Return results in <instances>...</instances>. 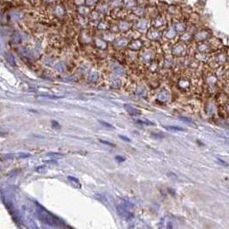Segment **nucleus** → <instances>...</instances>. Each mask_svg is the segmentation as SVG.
Masks as SVG:
<instances>
[{
  "label": "nucleus",
  "mask_w": 229,
  "mask_h": 229,
  "mask_svg": "<svg viewBox=\"0 0 229 229\" xmlns=\"http://www.w3.org/2000/svg\"><path fill=\"white\" fill-rule=\"evenodd\" d=\"M218 160H219V162L220 163V164H222V165H225V166H227V163H225L223 160H221V159H220V158H218Z\"/></svg>",
  "instance_id": "obj_30"
},
{
  "label": "nucleus",
  "mask_w": 229,
  "mask_h": 229,
  "mask_svg": "<svg viewBox=\"0 0 229 229\" xmlns=\"http://www.w3.org/2000/svg\"><path fill=\"white\" fill-rule=\"evenodd\" d=\"M137 27L139 29H145L147 27V22L146 20H140L139 21V23L137 24Z\"/></svg>",
  "instance_id": "obj_10"
},
{
  "label": "nucleus",
  "mask_w": 229,
  "mask_h": 229,
  "mask_svg": "<svg viewBox=\"0 0 229 229\" xmlns=\"http://www.w3.org/2000/svg\"><path fill=\"white\" fill-rule=\"evenodd\" d=\"M23 16H24L23 13L20 11H17V10H15L13 12H11V14H10V16L13 20H19L20 18L23 17Z\"/></svg>",
  "instance_id": "obj_5"
},
{
  "label": "nucleus",
  "mask_w": 229,
  "mask_h": 229,
  "mask_svg": "<svg viewBox=\"0 0 229 229\" xmlns=\"http://www.w3.org/2000/svg\"><path fill=\"white\" fill-rule=\"evenodd\" d=\"M177 27H179V28H177V29H178V30H183V29H184V28H183V24H177Z\"/></svg>",
  "instance_id": "obj_28"
},
{
  "label": "nucleus",
  "mask_w": 229,
  "mask_h": 229,
  "mask_svg": "<svg viewBox=\"0 0 229 229\" xmlns=\"http://www.w3.org/2000/svg\"><path fill=\"white\" fill-rule=\"evenodd\" d=\"M152 136L153 137H155V138H158V139H162L164 138V135H159V134H152Z\"/></svg>",
  "instance_id": "obj_26"
},
{
  "label": "nucleus",
  "mask_w": 229,
  "mask_h": 229,
  "mask_svg": "<svg viewBox=\"0 0 229 229\" xmlns=\"http://www.w3.org/2000/svg\"><path fill=\"white\" fill-rule=\"evenodd\" d=\"M120 28H121V29H122V30H127L129 28V24L126 23V22H122L120 24Z\"/></svg>",
  "instance_id": "obj_14"
},
{
  "label": "nucleus",
  "mask_w": 229,
  "mask_h": 229,
  "mask_svg": "<svg viewBox=\"0 0 229 229\" xmlns=\"http://www.w3.org/2000/svg\"><path fill=\"white\" fill-rule=\"evenodd\" d=\"M122 5V2L120 1V0H113L112 2H111V6L112 7H119L120 5Z\"/></svg>",
  "instance_id": "obj_16"
},
{
  "label": "nucleus",
  "mask_w": 229,
  "mask_h": 229,
  "mask_svg": "<svg viewBox=\"0 0 229 229\" xmlns=\"http://www.w3.org/2000/svg\"><path fill=\"white\" fill-rule=\"evenodd\" d=\"M119 137L122 140H125V141H127V142H130L131 140H130V139H129L128 137H126V136H122V135H119Z\"/></svg>",
  "instance_id": "obj_24"
},
{
  "label": "nucleus",
  "mask_w": 229,
  "mask_h": 229,
  "mask_svg": "<svg viewBox=\"0 0 229 229\" xmlns=\"http://www.w3.org/2000/svg\"><path fill=\"white\" fill-rule=\"evenodd\" d=\"M137 122H139V123H141V124H144V125H154L153 122H149V121H141V120H139V121H137Z\"/></svg>",
  "instance_id": "obj_18"
},
{
  "label": "nucleus",
  "mask_w": 229,
  "mask_h": 229,
  "mask_svg": "<svg viewBox=\"0 0 229 229\" xmlns=\"http://www.w3.org/2000/svg\"><path fill=\"white\" fill-rule=\"evenodd\" d=\"M46 163H48V164H56V161L55 160H47V161H45Z\"/></svg>",
  "instance_id": "obj_29"
},
{
  "label": "nucleus",
  "mask_w": 229,
  "mask_h": 229,
  "mask_svg": "<svg viewBox=\"0 0 229 229\" xmlns=\"http://www.w3.org/2000/svg\"><path fill=\"white\" fill-rule=\"evenodd\" d=\"M124 109L129 112V114H132V115H140V114H141L140 110H137V109H135V108L130 106V105L124 104Z\"/></svg>",
  "instance_id": "obj_2"
},
{
  "label": "nucleus",
  "mask_w": 229,
  "mask_h": 229,
  "mask_svg": "<svg viewBox=\"0 0 229 229\" xmlns=\"http://www.w3.org/2000/svg\"><path fill=\"white\" fill-rule=\"evenodd\" d=\"M165 129L168 130H173V131H184V129H181L179 127H176V126H166Z\"/></svg>",
  "instance_id": "obj_9"
},
{
  "label": "nucleus",
  "mask_w": 229,
  "mask_h": 229,
  "mask_svg": "<svg viewBox=\"0 0 229 229\" xmlns=\"http://www.w3.org/2000/svg\"><path fill=\"white\" fill-rule=\"evenodd\" d=\"M67 178H68V180H70V182L72 184H74V186L76 187V188H78V189L81 188V184H80V182H79V180L78 178L72 177V176H68Z\"/></svg>",
  "instance_id": "obj_4"
},
{
  "label": "nucleus",
  "mask_w": 229,
  "mask_h": 229,
  "mask_svg": "<svg viewBox=\"0 0 229 229\" xmlns=\"http://www.w3.org/2000/svg\"><path fill=\"white\" fill-rule=\"evenodd\" d=\"M114 159L116 160V161H118V162H123V161H125V158L123 157H122V156H119V155H117V156H115L114 157Z\"/></svg>",
  "instance_id": "obj_21"
},
{
  "label": "nucleus",
  "mask_w": 229,
  "mask_h": 229,
  "mask_svg": "<svg viewBox=\"0 0 229 229\" xmlns=\"http://www.w3.org/2000/svg\"><path fill=\"white\" fill-rule=\"evenodd\" d=\"M134 13L138 16H141L144 14V9L140 8V7H136L134 10Z\"/></svg>",
  "instance_id": "obj_8"
},
{
  "label": "nucleus",
  "mask_w": 229,
  "mask_h": 229,
  "mask_svg": "<svg viewBox=\"0 0 229 229\" xmlns=\"http://www.w3.org/2000/svg\"><path fill=\"white\" fill-rule=\"evenodd\" d=\"M40 207V213H39V216H40V220L45 222L46 224L48 225H52V226H57V225H60V226H62L63 222L57 218L55 215H52L51 213L48 212L45 209H43L42 206L39 205Z\"/></svg>",
  "instance_id": "obj_1"
},
{
  "label": "nucleus",
  "mask_w": 229,
  "mask_h": 229,
  "mask_svg": "<svg viewBox=\"0 0 229 229\" xmlns=\"http://www.w3.org/2000/svg\"><path fill=\"white\" fill-rule=\"evenodd\" d=\"M40 97H46V98H51V99H59L63 96H50V95H40Z\"/></svg>",
  "instance_id": "obj_11"
},
{
  "label": "nucleus",
  "mask_w": 229,
  "mask_h": 229,
  "mask_svg": "<svg viewBox=\"0 0 229 229\" xmlns=\"http://www.w3.org/2000/svg\"><path fill=\"white\" fill-rule=\"evenodd\" d=\"M51 123H52L53 128H54V129H60V125L59 124V122H56V121H53V120L52 122H51Z\"/></svg>",
  "instance_id": "obj_20"
},
{
  "label": "nucleus",
  "mask_w": 229,
  "mask_h": 229,
  "mask_svg": "<svg viewBox=\"0 0 229 229\" xmlns=\"http://www.w3.org/2000/svg\"><path fill=\"white\" fill-rule=\"evenodd\" d=\"M98 122H99V123H100V124L103 125V126H104V127H105V128H110V129H114V126H113V125L110 124V123L106 122H104V121H102V120H99Z\"/></svg>",
  "instance_id": "obj_12"
},
{
  "label": "nucleus",
  "mask_w": 229,
  "mask_h": 229,
  "mask_svg": "<svg viewBox=\"0 0 229 229\" xmlns=\"http://www.w3.org/2000/svg\"><path fill=\"white\" fill-rule=\"evenodd\" d=\"M30 157V154H28V153H21L20 155H18V158H28Z\"/></svg>",
  "instance_id": "obj_23"
},
{
  "label": "nucleus",
  "mask_w": 229,
  "mask_h": 229,
  "mask_svg": "<svg viewBox=\"0 0 229 229\" xmlns=\"http://www.w3.org/2000/svg\"><path fill=\"white\" fill-rule=\"evenodd\" d=\"M104 1H106V2H107V1H110V0H104Z\"/></svg>",
  "instance_id": "obj_32"
},
{
  "label": "nucleus",
  "mask_w": 229,
  "mask_h": 229,
  "mask_svg": "<svg viewBox=\"0 0 229 229\" xmlns=\"http://www.w3.org/2000/svg\"><path fill=\"white\" fill-rule=\"evenodd\" d=\"M180 119H182L183 121H184V122H190V123H193V122L191 121L190 119H188V118H185V117H180Z\"/></svg>",
  "instance_id": "obj_27"
},
{
  "label": "nucleus",
  "mask_w": 229,
  "mask_h": 229,
  "mask_svg": "<svg viewBox=\"0 0 229 229\" xmlns=\"http://www.w3.org/2000/svg\"><path fill=\"white\" fill-rule=\"evenodd\" d=\"M46 2H48V3H52L53 1H54V0H45Z\"/></svg>",
  "instance_id": "obj_31"
},
{
  "label": "nucleus",
  "mask_w": 229,
  "mask_h": 229,
  "mask_svg": "<svg viewBox=\"0 0 229 229\" xmlns=\"http://www.w3.org/2000/svg\"><path fill=\"white\" fill-rule=\"evenodd\" d=\"M6 59H7V60L9 61V62L13 66L15 65V61H14V58L12 55H10V54H7V56H6Z\"/></svg>",
  "instance_id": "obj_17"
},
{
  "label": "nucleus",
  "mask_w": 229,
  "mask_h": 229,
  "mask_svg": "<svg viewBox=\"0 0 229 229\" xmlns=\"http://www.w3.org/2000/svg\"><path fill=\"white\" fill-rule=\"evenodd\" d=\"M78 12H79V14H81V15H87V14H89L90 10H89V8H87V7L81 6V7H79V8H78Z\"/></svg>",
  "instance_id": "obj_7"
},
{
  "label": "nucleus",
  "mask_w": 229,
  "mask_h": 229,
  "mask_svg": "<svg viewBox=\"0 0 229 229\" xmlns=\"http://www.w3.org/2000/svg\"><path fill=\"white\" fill-rule=\"evenodd\" d=\"M161 18H157V19L154 21V24L156 26H159V25H162V24H160V21H161Z\"/></svg>",
  "instance_id": "obj_25"
},
{
  "label": "nucleus",
  "mask_w": 229,
  "mask_h": 229,
  "mask_svg": "<svg viewBox=\"0 0 229 229\" xmlns=\"http://www.w3.org/2000/svg\"><path fill=\"white\" fill-rule=\"evenodd\" d=\"M14 158V155L13 154H10V153H9V154H3L2 155V157H1V159L4 161L5 159H10V158Z\"/></svg>",
  "instance_id": "obj_15"
},
{
  "label": "nucleus",
  "mask_w": 229,
  "mask_h": 229,
  "mask_svg": "<svg viewBox=\"0 0 229 229\" xmlns=\"http://www.w3.org/2000/svg\"><path fill=\"white\" fill-rule=\"evenodd\" d=\"M99 141H100L101 143L105 144V145H107V146H110V147H115V145H114V143H111V142L106 141V140H99Z\"/></svg>",
  "instance_id": "obj_19"
},
{
  "label": "nucleus",
  "mask_w": 229,
  "mask_h": 229,
  "mask_svg": "<svg viewBox=\"0 0 229 229\" xmlns=\"http://www.w3.org/2000/svg\"><path fill=\"white\" fill-rule=\"evenodd\" d=\"M53 13L57 16H62L63 15L65 14V9L61 5H57L55 7V9L53 10Z\"/></svg>",
  "instance_id": "obj_3"
},
{
  "label": "nucleus",
  "mask_w": 229,
  "mask_h": 229,
  "mask_svg": "<svg viewBox=\"0 0 229 229\" xmlns=\"http://www.w3.org/2000/svg\"><path fill=\"white\" fill-rule=\"evenodd\" d=\"M124 5L125 7H127V8L132 9V8H134V7L136 6V2L134 0H125Z\"/></svg>",
  "instance_id": "obj_6"
},
{
  "label": "nucleus",
  "mask_w": 229,
  "mask_h": 229,
  "mask_svg": "<svg viewBox=\"0 0 229 229\" xmlns=\"http://www.w3.org/2000/svg\"><path fill=\"white\" fill-rule=\"evenodd\" d=\"M97 10H99L101 13H105L108 10V7L105 5H100L97 7Z\"/></svg>",
  "instance_id": "obj_13"
},
{
  "label": "nucleus",
  "mask_w": 229,
  "mask_h": 229,
  "mask_svg": "<svg viewBox=\"0 0 229 229\" xmlns=\"http://www.w3.org/2000/svg\"><path fill=\"white\" fill-rule=\"evenodd\" d=\"M96 0H87L86 1V4L89 5V6H93V5H96Z\"/></svg>",
  "instance_id": "obj_22"
}]
</instances>
